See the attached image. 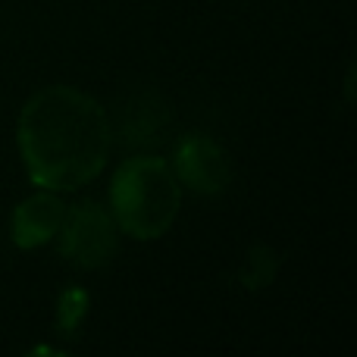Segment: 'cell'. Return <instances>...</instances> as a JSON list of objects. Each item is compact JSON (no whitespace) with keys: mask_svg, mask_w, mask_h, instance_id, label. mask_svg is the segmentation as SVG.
<instances>
[{"mask_svg":"<svg viewBox=\"0 0 357 357\" xmlns=\"http://www.w3.org/2000/svg\"><path fill=\"white\" fill-rule=\"evenodd\" d=\"M110 142L107 110L75 85H47L19 110L16 148L38 188L66 195L94 182L107 167Z\"/></svg>","mask_w":357,"mask_h":357,"instance_id":"6da1fadb","label":"cell"},{"mask_svg":"<svg viewBox=\"0 0 357 357\" xmlns=\"http://www.w3.org/2000/svg\"><path fill=\"white\" fill-rule=\"evenodd\" d=\"M107 210L119 235L135 241L163 238L182 210V185L163 157H129L110 178Z\"/></svg>","mask_w":357,"mask_h":357,"instance_id":"7a4b0ae2","label":"cell"},{"mask_svg":"<svg viewBox=\"0 0 357 357\" xmlns=\"http://www.w3.org/2000/svg\"><path fill=\"white\" fill-rule=\"evenodd\" d=\"M56 248L75 270H100L119 251V229L110 210L98 201L66 204V216L56 232Z\"/></svg>","mask_w":357,"mask_h":357,"instance_id":"3957f363","label":"cell"},{"mask_svg":"<svg viewBox=\"0 0 357 357\" xmlns=\"http://www.w3.org/2000/svg\"><path fill=\"white\" fill-rule=\"evenodd\" d=\"M173 173L178 185L195 195H220L232 182V163L216 138L207 132H185L173 151Z\"/></svg>","mask_w":357,"mask_h":357,"instance_id":"277c9868","label":"cell"},{"mask_svg":"<svg viewBox=\"0 0 357 357\" xmlns=\"http://www.w3.org/2000/svg\"><path fill=\"white\" fill-rule=\"evenodd\" d=\"M66 216V204L56 191L41 188L38 195H29L13 207L10 216V241L19 251H35L56 238L60 222Z\"/></svg>","mask_w":357,"mask_h":357,"instance_id":"5b68a950","label":"cell"},{"mask_svg":"<svg viewBox=\"0 0 357 357\" xmlns=\"http://www.w3.org/2000/svg\"><path fill=\"white\" fill-rule=\"evenodd\" d=\"M279 273V254L266 245H257L248 251L245 257V266H241V285L248 291H257V289H266V285L276 279Z\"/></svg>","mask_w":357,"mask_h":357,"instance_id":"8992f818","label":"cell"},{"mask_svg":"<svg viewBox=\"0 0 357 357\" xmlns=\"http://www.w3.org/2000/svg\"><path fill=\"white\" fill-rule=\"evenodd\" d=\"M88 301L91 298H88V291L82 285H69V289L60 291V298H56V329L63 335L79 333V326L88 317Z\"/></svg>","mask_w":357,"mask_h":357,"instance_id":"52a82bcc","label":"cell"}]
</instances>
